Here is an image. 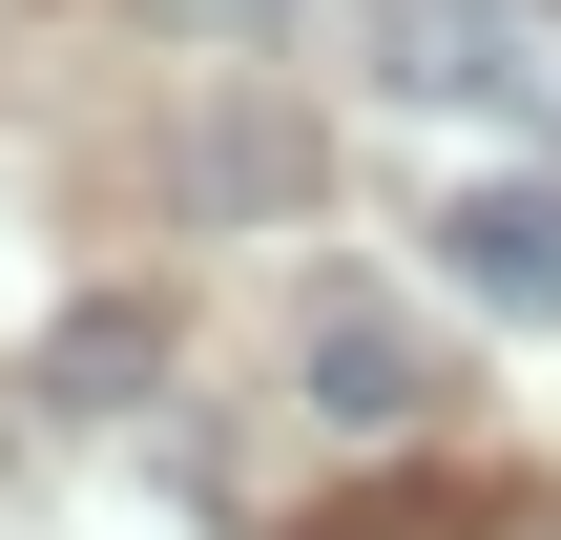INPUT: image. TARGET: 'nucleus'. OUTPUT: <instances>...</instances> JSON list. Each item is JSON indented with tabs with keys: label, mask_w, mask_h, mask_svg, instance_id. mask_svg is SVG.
Wrapping results in <instances>:
<instances>
[{
	"label": "nucleus",
	"mask_w": 561,
	"mask_h": 540,
	"mask_svg": "<svg viewBox=\"0 0 561 540\" xmlns=\"http://www.w3.org/2000/svg\"><path fill=\"white\" fill-rule=\"evenodd\" d=\"M146 21H187V42H291L312 0H146Z\"/></svg>",
	"instance_id": "39448f33"
},
{
	"label": "nucleus",
	"mask_w": 561,
	"mask_h": 540,
	"mask_svg": "<svg viewBox=\"0 0 561 540\" xmlns=\"http://www.w3.org/2000/svg\"><path fill=\"white\" fill-rule=\"evenodd\" d=\"M291 395H312L333 437H396V416H416L437 375H416V333H396L375 291H312V312H291Z\"/></svg>",
	"instance_id": "7ed1b4c3"
},
{
	"label": "nucleus",
	"mask_w": 561,
	"mask_h": 540,
	"mask_svg": "<svg viewBox=\"0 0 561 540\" xmlns=\"http://www.w3.org/2000/svg\"><path fill=\"white\" fill-rule=\"evenodd\" d=\"M541 540H561V520H541Z\"/></svg>",
	"instance_id": "423d86ee"
},
{
	"label": "nucleus",
	"mask_w": 561,
	"mask_h": 540,
	"mask_svg": "<svg viewBox=\"0 0 561 540\" xmlns=\"http://www.w3.org/2000/svg\"><path fill=\"white\" fill-rule=\"evenodd\" d=\"M146 354H167V333H146V312H125V291H83V312H62V333H42V395H83V416H104V395H125V375H146Z\"/></svg>",
	"instance_id": "20e7f679"
},
{
	"label": "nucleus",
	"mask_w": 561,
	"mask_h": 540,
	"mask_svg": "<svg viewBox=\"0 0 561 540\" xmlns=\"http://www.w3.org/2000/svg\"><path fill=\"white\" fill-rule=\"evenodd\" d=\"M375 83L561 146V0H375Z\"/></svg>",
	"instance_id": "f257e3e1"
},
{
	"label": "nucleus",
	"mask_w": 561,
	"mask_h": 540,
	"mask_svg": "<svg viewBox=\"0 0 561 540\" xmlns=\"http://www.w3.org/2000/svg\"><path fill=\"white\" fill-rule=\"evenodd\" d=\"M437 271H458L479 312H561V166H479V187L437 208Z\"/></svg>",
	"instance_id": "f03ea898"
}]
</instances>
